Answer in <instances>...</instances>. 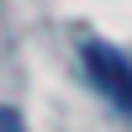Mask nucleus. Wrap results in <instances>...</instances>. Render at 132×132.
<instances>
[{
  "mask_svg": "<svg viewBox=\"0 0 132 132\" xmlns=\"http://www.w3.org/2000/svg\"><path fill=\"white\" fill-rule=\"evenodd\" d=\"M79 58H85L90 85L116 106V111H127V116H132V58H122V53L106 48V42H85Z\"/></svg>",
  "mask_w": 132,
  "mask_h": 132,
  "instance_id": "1",
  "label": "nucleus"
},
{
  "mask_svg": "<svg viewBox=\"0 0 132 132\" xmlns=\"http://www.w3.org/2000/svg\"><path fill=\"white\" fill-rule=\"evenodd\" d=\"M0 132H27V127H21V116L11 111V106H0Z\"/></svg>",
  "mask_w": 132,
  "mask_h": 132,
  "instance_id": "2",
  "label": "nucleus"
}]
</instances>
